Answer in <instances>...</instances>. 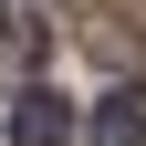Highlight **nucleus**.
<instances>
[{
    "instance_id": "f03ea898",
    "label": "nucleus",
    "mask_w": 146,
    "mask_h": 146,
    "mask_svg": "<svg viewBox=\"0 0 146 146\" xmlns=\"http://www.w3.org/2000/svg\"><path fill=\"white\" fill-rule=\"evenodd\" d=\"M63 136H73L63 94H21V104H11V146H63Z\"/></svg>"
},
{
    "instance_id": "f257e3e1",
    "label": "nucleus",
    "mask_w": 146,
    "mask_h": 146,
    "mask_svg": "<svg viewBox=\"0 0 146 146\" xmlns=\"http://www.w3.org/2000/svg\"><path fill=\"white\" fill-rule=\"evenodd\" d=\"M94 146H146V84H115L94 104Z\"/></svg>"
}]
</instances>
